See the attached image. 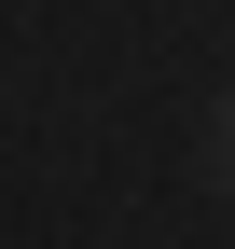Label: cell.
Here are the masks:
<instances>
[{
    "label": "cell",
    "mask_w": 235,
    "mask_h": 249,
    "mask_svg": "<svg viewBox=\"0 0 235 249\" xmlns=\"http://www.w3.org/2000/svg\"><path fill=\"white\" fill-rule=\"evenodd\" d=\"M208 139H221V180H235V97H221V124H208Z\"/></svg>",
    "instance_id": "cell-1"
}]
</instances>
